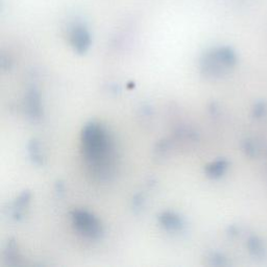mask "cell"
<instances>
[{"label":"cell","mask_w":267,"mask_h":267,"mask_svg":"<svg viewBox=\"0 0 267 267\" xmlns=\"http://www.w3.org/2000/svg\"><path fill=\"white\" fill-rule=\"evenodd\" d=\"M83 153L100 174L107 171L112 157V143L108 133L100 124H89L83 132Z\"/></svg>","instance_id":"cell-1"},{"label":"cell","mask_w":267,"mask_h":267,"mask_svg":"<svg viewBox=\"0 0 267 267\" xmlns=\"http://www.w3.org/2000/svg\"><path fill=\"white\" fill-rule=\"evenodd\" d=\"M245 145V151H247V153L249 154V156L250 157H255L256 156V151H257V149H256V146L255 144L252 143V142H250V141H247L244 143Z\"/></svg>","instance_id":"cell-6"},{"label":"cell","mask_w":267,"mask_h":267,"mask_svg":"<svg viewBox=\"0 0 267 267\" xmlns=\"http://www.w3.org/2000/svg\"><path fill=\"white\" fill-rule=\"evenodd\" d=\"M264 111H265V104H264V102H259L256 105V108H255V115L257 117L262 116L264 114Z\"/></svg>","instance_id":"cell-7"},{"label":"cell","mask_w":267,"mask_h":267,"mask_svg":"<svg viewBox=\"0 0 267 267\" xmlns=\"http://www.w3.org/2000/svg\"><path fill=\"white\" fill-rule=\"evenodd\" d=\"M160 220L164 227L169 230H178L182 227V221L178 216L171 213H165L160 217Z\"/></svg>","instance_id":"cell-3"},{"label":"cell","mask_w":267,"mask_h":267,"mask_svg":"<svg viewBox=\"0 0 267 267\" xmlns=\"http://www.w3.org/2000/svg\"><path fill=\"white\" fill-rule=\"evenodd\" d=\"M73 222L75 228L82 234L90 238H97L101 234V226L93 215L89 214L85 211H75L73 213Z\"/></svg>","instance_id":"cell-2"},{"label":"cell","mask_w":267,"mask_h":267,"mask_svg":"<svg viewBox=\"0 0 267 267\" xmlns=\"http://www.w3.org/2000/svg\"><path fill=\"white\" fill-rule=\"evenodd\" d=\"M249 249L250 252L256 257H263L264 248L262 242L257 237H251L249 240Z\"/></svg>","instance_id":"cell-5"},{"label":"cell","mask_w":267,"mask_h":267,"mask_svg":"<svg viewBox=\"0 0 267 267\" xmlns=\"http://www.w3.org/2000/svg\"><path fill=\"white\" fill-rule=\"evenodd\" d=\"M227 166H228L227 161H224V160L216 161V162H214L213 164L208 166L207 172L210 177H213V178L220 177L221 174H223L224 170L227 169Z\"/></svg>","instance_id":"cell-4"}]
</instances>
